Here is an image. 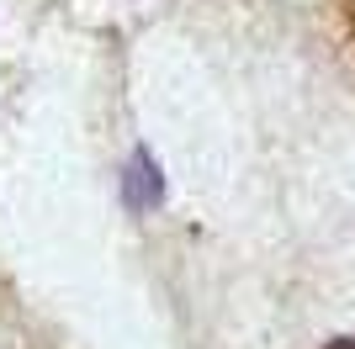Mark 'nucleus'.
I'll use <instances>...</instances> for the list:
<instances>
[{
	"instance_id": "f03ea898",
	"label": "nucleus",
	"mask_w": 355,
	"mask_h": 349,
	"mask_svg": "<svg viewBox=\"0 0 355 349\" xmlns=\"http://www.w3.org/2000/svg\"><path fill=\"white\" fill-rule=\"evenodd\" d=\"M324 349H355V334H345V339H329Z\"/></svg>"
},
{
	"instance_id": "f257e3e1",
	"label": "nucleus",
	"mask_w": 355,
	"mask_h": 349,
	"mask_svg": "<svg viewBox=\"0 0 355 349\" xmlns=\"http://www.w3.org/2000/svg\"><path fill=\"white\" fill-rule=\"evenodd\" d=\"M159 202H164V170H159V159H154V148L138 143L128 170H122V206H128L133 217H148Z\"/></svg>"
}]
</instances>
